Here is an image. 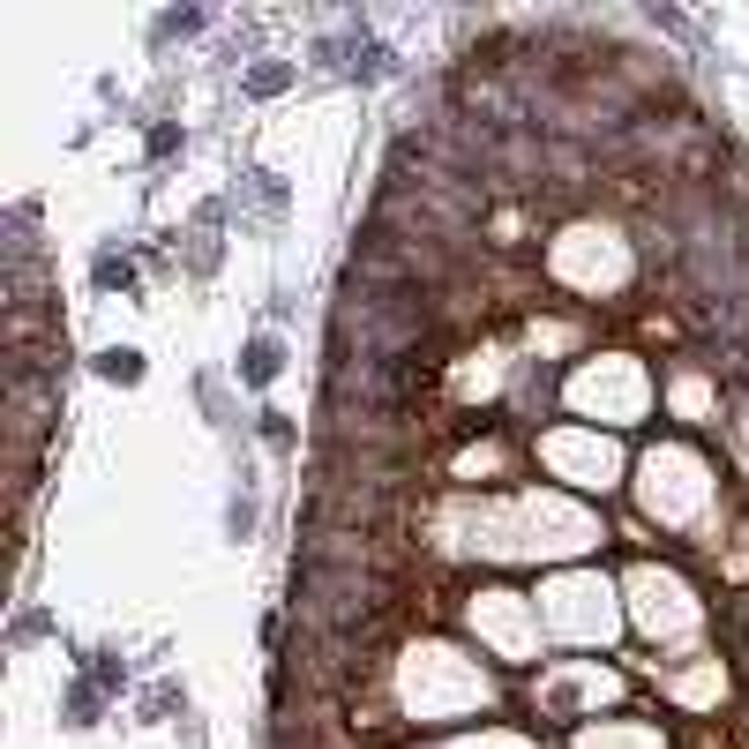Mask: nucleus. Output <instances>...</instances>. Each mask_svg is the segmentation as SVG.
<instances>
[{"label":"nucleus","mask_w":749,"mask_h":749,"mask_svg":"<svg viewBox=\"0 0 749 749\" xmlns=\"http://www.w3.org/2000/svg\"><path fill=\"white\" fill-rule=\"evenodd\" d=\"M98 374L105 382H143V360L135 353H98Z\"/></svg>","instance_id":"f03ea898"},{"label":"nucleus","mask_w":749,"mask_h":749,"mask_svg":"<svg viewBox=\"0 0 749 749\" xmlns=\"http://www.w3.org/2000/svg\"><path fill=\"white\" fill-rule=\"evenodd\" d=\"M241 374H248V382H270V374H278V345H270V337H255L248 353H241Z\"/></svg>","instance_id":"f257e3e1"},{"label":"nucleus","mask_w":749,"mask_h":749,"mask_svg":"<svg viewBox=\"0 0 749 749\" xmlns=\"http://www.w3.org/2000/svg\"><path fill=\"white\" fill-rule=\"evenodd\" d=\"M180 31H203V15H195V8H180V15H166V23H158V38H180Z\"/></svg>","instance_id":"7ed1b4c3"}]
</instances>
